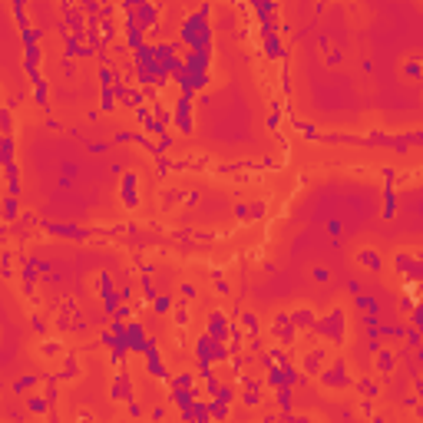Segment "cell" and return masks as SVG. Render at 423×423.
I'll list each match as a JSON object with an SVG mask.
<instances>
[{
  "label": "cell",
  "instance_id": "1",
  "mask_svg": "<svg viewBox=\"0 0 423 423\" xmlns=\"http://www.w3.org/2000/svg\"><path fill=\"white\" fill-rule=\"evenodd\" d=\"M311 328L318 331L321 337H328V341L341 344V341H344V311H341V308H334V311H331L324 321H314Z\"/></svg>",
  "mask_w": 423,
  "mask_h": 423
},
{
  "label": "cell",
  "instance_id": "2",
  "mask_svg": "<svg viewBox=\"0 0 423 423\" xmlns=\"http://www.w3.org/2000/svg\"><path fill=\"white\" fill-rule=\"evenodd\" d=\"M321 383L324 387H337V390H344V387H351V374H347V364L344 360H334L328 370H321Z\"/></svg>",
  "mask_w": 423,
  "mask_h": 423
},
{
  "label": "cell",
  "instance_id": "3",
  "mask_svg": "<svg viewBox=\"0 0 423 423\" xmlns=\"http://www.w3.org/2000/svg\"><path fill=\"white\" fill-rule=\"evenodd\" d=\"M119 199H122L126 208L139 205V176H136V172H122V176H119Z\"/></svg>",
  "mask_w": 423,
  "mask_h": 423
},
{
  "label": "cell",
  "instance_id": "4",
  "mask_svg": "<svg viewBox=\"0 0 423 423\" xmlns=\"http://www.w3.org/2000/svg\"><path fill=\"white\" fill-rule=\"evenodd\" d=\"M205 337H212V341H218V344L228 341V318H225L222 311H212V314H208V321H205Z\"/></svg>",
  "mask_w": 423,
  "mask_h": 423
},
{
  "label": "cell",
  "instance_id": "5",
  "mask_svg": "<svg viewBox=\"0 0 423 423\" xmlns=\"http://www.w3.org/2000/svg\"><path fill=\"white\" fill-rule=\"evenodd\" d=\"M393 264H397V271H403V274H410V278H420V258L416 255H407V251H397L393 255Z\"/></svg>",
  "mask_w": 423,
  "mask_h": 423
},
{
  "label": "cell",
  "instance_id": "6",
  "mask_svg": "<svg viewBox=\"0 0 423 423\" xmlns=\"http://www.w3.org/2000/svg\"><path fill=\"white\" fill-rule=\"evenodd\" d=\"M324 364H328V354H324V347H314V351L304 354V374H314V377H318L321 370H324Z\"/></svg>",
  "mask_w": 423,
  "mask_h": 423
},
{
  "label": "cell",
  "instance_id": "7",
  "mask_svg": "<svg viewBox=\"0 0 423 423\" xmlns=\"http://www.w3.org/2000/svg\"><path fill=\"white\" fill-rule=\"evenodd\" d=\"M43 232L50 235H66V238H86V228H76V225H56V222H43Z\"/></svg>",
  "mask_w": 423,
  "mask_h": 423
},
{
  "label": "cell",
  "instance_id": "8",
  "mask_svg": "<svg viewBox=\"0 0 423 423\" xmlns=\"http://www.w3.org/2000/svg\"><path fill=\"white\" fill-rule=\"evenodd\" d=\"M264 56L268 60H281L285 56V40H281V33H264Z\"/></svg>",
  "mask_w": 423,
  "mask_h": 423
},
{
  "label": "cell",
  "instance_id": "9",
  "mask_svg": "<svg viewBox=\"0 0 423 423\" xmlns=\"http://www.w3.org/2000/svg\"><path fill=\"white\" fill-rule=\"evenodd\" d=\"M354 301H357V311H360V314H370V318H380V301H377L374 295H364V291H360V295L354 298Z\"/></svg>",
  "mask_w": 423,
  "mask_h": 423
},
{
  "label": "cell",
  "instance_id": "10",
  "mask_svg": "<svg viewBox=\"0 0 423 423\" xmlns=\"http://www.w3.org/2000/svg\"><path fill=\"white\" fill-rule=\"evenodd\" d=\"M109 393H112L116 400H129V397H132V380H129L126 370H122V374L112 380V390H109Z\"/></svg>",
  "mask_w": 423,
  "mask_h": 423
},
{
  "label": "cell",
  "instance_id": "11",
  "mask_svg": "<svg viewBox=\"0 0 423 423\" xmlns=\"http://www.w3.org/2000/svg\"><path fill=\"white\" fill-rule=\"evenodd\" d=\"M0 215H4V222H17V218H20V202L14 199V195H4V199H0Z\"/></svg>",
  "mask_w": 423,
  "mask_h": 423
},
{
  "label": "cell",
  "instance_id": "12",
  "mask_svg": "<svg viewBox=\"0 0 423 423\" xmlns=\"http://www.w3.org/2000/svg\"><path fill=\"white\" fill-rule=\"evenodd\" d=\"M288 321H291V328H311V324H314V311H311V308H298V311L288 314Z\"/></svg>",
  "mask_w": 423,
  "mask_h": 423
},
{
  "label": "cell",
  "instance_id": "13",
  "mask_svg": "<svg viewBox=\"0 0 423 423\" xmlns=\"http://www.w3.org/2000/svg\"><path fill=\"white\" fill-rule=\"evenodd\" d=\"M393 367H397V354H393L390 347H380V351H377V370H380V374H390Z\"/></svg>",
  "mask_w": 423,
  "mask_h": 423
},
{
  "label": "cell",
  "instance_id": "14",
  "mask_svg": "<svg viewBox=\"0 0 423 423\" xmlns=\"http://www.w3.org/2000/svg\"><path fill=\"white\" fill-rule=\"evenodd\" d=\"M172 308H176V298H172V295H156V298H152V311L159 314V318L172 314Z\"/></svg>",
  "mask_w": 423,
  "mask_h": 423
},
{
  "label": "cell",
  "instance_id": "15",
  "mask_svg": "<svg viewBox=\"0 0 423 423\" xmlns=\"http://www.w3.org/2000/svg\"><path fill=\"white\" fill-rule=\"evenodd\" d=\"M357 261L364 264V268H370V271H380V268H383V258L377 255V251H370V248L357 251Z\"/></svg>",
  "mask_w": 423,
  "mask_h": 423
},
{
  "label": "cell",
  "instance_id": "16",
  "mask_svg": "<svg viewBox=\"0 0 423 423\" xmlns=\"http://www.w3.org/2000/svg\"><path fill=\"white\" fill-rule=\"evenodd\" d=\"M14 156H17V143H14V136H0V166L14 162Z\"/></svg>",
  "mask_w": 423,
  "mask_h": 423
},
{
  "label": "cell",
  "instance_id": "17",
  "mask_svg": "<svg viewBox=\"0 0 423 423\" xmlns=\"http://www.w3.org/2000/svg\"><path fill=\"white\" fill-rule=\"evenodd\" d=\"M192 383H195V374H176V377H169V387L172 390H192Z\"/></svg>",
  "mask_w": 423,
  "mask_h": 423
},
{
  "label": "cell",
  "instance_id": "18",
  "mask_svg": "<svg viewBox=\"0 0 423 423\" xmlns=\"http://www.w3.org/2000/svg\"><path fill=\"white\" fill-rule=\"evenodd\" d=\"M37 383H40V377L37 374H27V377H17L14 380V393H30L33 387H37Z\"/></svg>",
  "mask_w": 423,
  "mask_h": 423
},
{
  "label": "cell",
  "instance_id": "19",
  "mask_svg": "<svg viewBox=\"0 0 423 423\" xmlns=\"http://www.w3.org/2000/svg\"><path fill=\"white\" fill-rule=\"evenodd\" d=\"M27 410L37 413V416H43V413H50V400L47 397H27Z\"/></svg>",
  "mask_w": 423,
  "mask_h": 423
},
{
  "label": "cell",
  "instance_id": "20",
  "mask_svg": "<svg viewBox=\"0 0 423 423\" xmlns=\"http://www.w3.org/2000/svg\"><path fill=\"white\" fill-rule=\"evenodd\" d=\"M0 136H14V116H10V106H0Z\"/></svg>",
  "mask_w": 423,
  "mask_h": 423
},
{
  "label": "cell",
  "instance_id": "21",
  "mask_svg": "<svg viewBox=\"0 0 423 423\" xmlns=\"http://www.w3.org/2000/svg\"><path fill=\"white\" fill-rule=\"evenodd\" d=\"M112 291H116V281H112V274H109V271H99V298L112 295Z\"/></svg>",
  "mask_w": 423,
  "mask_h": 423
},
{
  "label": "cell",
  "instance_id": "22",
  "mask_svg": "<svg viewBox=\"0 0 423 423\" xmlns=\"http://www.w3.org/2000/svg\"><path fill=\"white\" fill-rule=\"evenodd\" d=\"M172 321H176V328H182V324H185V328H189V304H179V308H172Z\"/></svg>",
  "mask_w": 423,
  "mask_h": 423
},
{
  "label": "cell",
  "instance_id": "23",
  "mask_svg": "<svg viewBox=\"0 0 423 423\" xmlns=\"http://www.w3.org/2000/svg\"><path fill=\"white\" fill-rule=\"evenodd\" d=\"M99 109H106V112L116 109V93H112V89H103V93H99Z\"/></svg>",
  "mask_w": 423,
  "mask_h": 423
},
{
  "label": "cell",
  "instance_id": "24",
  "mask_svg": "<svg viewBox=\"0 0 423 423\" xmlns=\"http://www.w3.org/2000/svg\"><path fill=\"white\" fill-rule=\"evenodd\" d=\"M420 328H410L407 331V334H403V344H407V347H410V351H420Z\"/></svg>",
  "mask_w": 423,
  "mask_h": 423
},
{
  "label": "cell",
  "instance_id": "25",
  "mask_svg": "<svg viewBox=\"0 0 423 423\" xmlns=\"http://www.w3.org/2000/svg\"><path fill=\"white\" fill-rule=\"evenodd\" d=\"M43 354H47V357H56V354H63V344L56 341V337L53 341H43Z\"/></svg>",
  "mask_w": 423,
  "mask_h": 423
},
{
  "label": "cell",
  "instance_id": "26",
  "mask_svg": "<svg viewBox=\"0 0 423 423\" xmlns=\"http://www.w3.org/2000/svg\"><path fill=\"white\" fill-rule=\"evenodd\" d=\"M33 99H37V106L47 109V83H37V86H33Z\"/></svg>",
  "mask_w": 423,
  "mask_h": 423
},
{
  "label": "cell",
  "instance_id": "27",
  "mask_svg": "<svg viewBox=\"0 0 423 423\" xmlns=\"http://www.w3.org/2000/svg\"><path fill=\"white\" fill-rule=\"evenodd\" d=\"M179 291H182V301H195V295H199V288L192 285V281H185V285H179Z\"/></svg>",
  "mask_w": 423,
  "mask_h": 423
},
{
  "label": "cell",
  "instance_id": "28",
  "mask_svg": "<svg viewBox=\"0 0 423 423\" xmlns=\"http://www.w3.org/2000/svg\"><path fill=\"white\" fill-rule=\"evenodd\" d=\"M241 400H245V407H261V390H248Z\"/></svg>",
  "mask_w": 423,
  "mask_h": 423
},
{
  "label": "cell",
  "instance_id": "29",
  "mask_svg": "<svg viewBox=\"0 0 423 423\" xmlns=\"http://www.w3.org/2000/svg\"><path fill=\"white\" fill-rule=\"evenodd\" d=\"M357 387H360V393H367V397H377V393H380V387H377V383H370V380H360Z\"/></svg>",
  "mask_w": 423,
  "mask_h": 423
},
{
  "label": "cell",
  "instance_id": "30",
  "mask_svg": "<svg viewBox=\"0 0 423 423\" xmlns=\"http://www.w3.org/2000/svg\"><path fill=\"white\" fill-rule=\"evenodd\" d=\"M241 324H245V331H258V321H255V314H251V311L241 314Z\"/></svg>",
  "mask_w": 423,
  "mask_h": 423
},
{
  "label": "cell",
  "instance_id": "31",
  "mask_svg": "<svg viewBox=\"0 0 423 423\" xmlns=\"http://www.w3.org/2000/svg\"><path fill=\"white\" fill-rule=\"evenodd\" d=\"M407 76H410V80L420 76V60H410V63H407Z\"/></svg>",
  "mask_w": 423,
  "mask_h": 423
},
{
  "label": "cell",
  "instance_id": "32",
  "mask_svg": "<svg viewBox=\"0 0 423 423\" xmlns=\"http://www.w3.org/2000/svg\"><path fill=\"white\" fill-rule=\"evenodd\" d=\"M311 278H314V281H321V285H324V281L331 278V271H328V268H314V271H311Z\"/></svg>",
  "mask_w": 423,
  "mask_h": 423
},
{
  "label": "cell",
  "instance_id": "33",
  "mask_svg": "<svg viewBox=\"0 0 423 423\" xmlns=\"http://www.w3.org/2000/svg\"><path fill=\"white\" fill-rule=\"evenodd\" d=\"M86 149H89V152H93V156H103V152H106V149H109V143H89V146H86Z\"/></svg>",
  "mask_w": 423,
  "mask_h": 423
},
{
  "label": "cell",
  "instance_id": "34",
  "mask_svg": "<svg viewBox=\"0 0 423 423\" xmlns=\"http://www.w3.org/2000/svg\"><path fill=\"white\" fill-rule=\"evenodd\" d=\"M410 324H413V328H420V324H423V311L416 308V304H413V314H410Z\"/></svg>",
  "mask_w": 423,
  "mask_h": 423
},
{
  "label": "cell",
  "instance_id": "35",
  "mask_svg": "<svg viewBox=\"0 0 423 423\" xmlns=\"http://www.w3.org/2000/svg\"><path fill=\"white\" fill-rule=\"evenodd\" d=\"M278 122H281V112H278V106L271 109V116H268V126L271 129H278Z\"/></svg>",
  "mask_w": 423,
  "mask_h": 423
},
{
  "label": "cell",
  "instance_id": "36",
  "mask_svg": "<svg viewBox=\"0 0 423 423\" xmlns=\"http://www.w3.org/2000/svg\"><path fill=\"white\" fill-rule=\"evenodd\" d=\"M33 331H37V334H43V331H47V324H43L40 314H33Z\"/></svg>",
  "mask_w": 423,
  "mask_h": 423
},
{
  "label": "cell",
  "instance_id": "37",
  "mask_svg": "<svg viewBox=\"0 0 423 423\" xmlns=\"http://www.w3.org/2000/svg\"><path fill=\"white\" fill-rule=\"evenodd\" d=\"M143 413H146V410H143V407H139L136 400H129V416H143Z\"/></svg>",
  "mask_w": 423,
  "mask_h": 423
},
{
  "label": "cell",
  "instance_id": "38",
  "mask_svg": "<svg viewBox=\"0 0 423 423\" xmlns=\"http://www.w3.org/2000/svg\"><path fill=\"white\" fill-rule=\"evenodd\" d=\"M328 63H331V66L341 63V50H328Z\"/></svg>",
  "mask_w": 423,
  "mask_h": 423
},
{
  "label": "cell",
  "instance_id": "39",
  "mask_svg": "<svg viewBox=\"0 0 423 423\" xmlns=\"http://www.w3.org/2000/svg\"><path fill=\"white\" fill-rule=\"evenodd\" d=\"M347 291L357 298V295H360V281H357V278H351V281H347Z\"/></svg>",
  "mask_w": 423,
  "mask_h": 423
},
{
  "label": "cell",
  "instance_id": "40",
  "mask_svg": "<svg viewBox=\"0 0 423 423\" xmlns=\"http://www.w3.org/2000/svg\"><path fill=\"white\" fill-rule=\"evenodd\" d=\"M112 143H132V132H116V136H112Z\"/></svg>",
  "mask_w": 423,
  "mask_h": 423
},
{
  "label": "cell",
  "instance_id": "41",
  "mask_svg": "<svg viewBox=\"0 0 423 423\" xmlns=\"http://www.w3.org/2000/svg\"><path fill=\"white\" fill-rule=\"evenodd\" d=\"M328 232L331 235H341V222H337V218H331V222H328Z\"/></svg>",
  "mask_w": 423,
  "mask_h": 423
},
{
  "label": "cell",
  "instance_id": "42",
  "mask_svg": "<svg viewBox=\"0 0 423 423\" xmlns=\"http://www.w3.org/2000/svg\"><path fill=\"white\" fill-rule=\"evenodd\" d=\"M215 291H218V295H232V291H228V285H225V281H222V278H218V281H215Z\"/></svg>",
  "mask_w": 423,
  "mask_h": 423
},
{
  "label": "cell",
  "instance_id": "43",
  "mask_svg": "<svg viewBox=\"0 0 423 423\" xmlns=\"http://www.w3.org/2000/svg\"><path fill=\"white\" fill-rule=\"evenodd\" d=\"M109 172H112V176H122L126 169H122V162H112V166H109Z\"/></svg>",
  "mask_w": 423,
  "mask_h": 423
},
{
  "label": "cell",
  "instance_id": "44",
  "mask_svg": "<svg viewBox=\"0 0 423 423\" xmlns=\"http://www.w3.org/2000/svg\"><path fill=\"white\" fill-rule=\"evenodd\" d=\"M47 126L53 129V132H60V129H63V122H60V119H47Z\"/></svg>",
  "mask_w": 423,
  "mask_h": 423
},
{
  "label": "cell",
  "instance_id": "45",
  "mask_svg": "<svg viewBox=\"0 0 423 423\" xmlns=\"http://www.w3.org/2000/svg\"><path fill=\"white\" fill-rule=\"evenodd\" d=\"M235 215H238V218H248V205H235Z\"/></svg>",
  "mask_w": 423,
  "mask_h": 423
},
{
  "label": "cell",
  "instance_id": "46",
  "mask_svg": "<svg viewBox=\"0 0 423 423\" xmlns=\"http://www.w3.org/2000/svg\"><path fill=\"white\" fill-rule=\"evenodd\" d=\"M370 423H383V416H374V420H370Z\"/></svg>",
  "mask_w": 423,
  "mask_h": 423
}]
</instances>
